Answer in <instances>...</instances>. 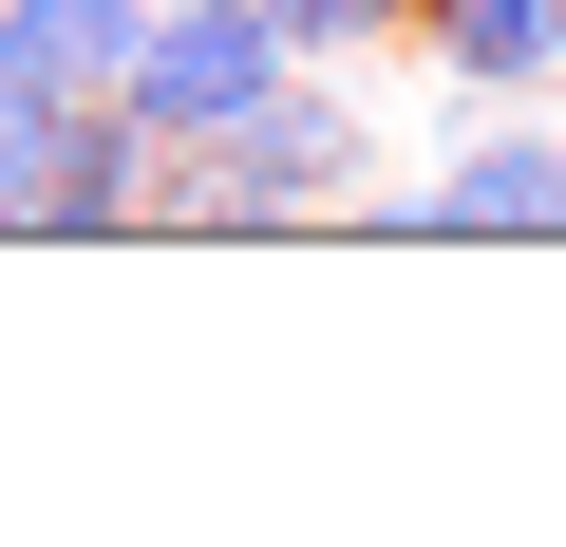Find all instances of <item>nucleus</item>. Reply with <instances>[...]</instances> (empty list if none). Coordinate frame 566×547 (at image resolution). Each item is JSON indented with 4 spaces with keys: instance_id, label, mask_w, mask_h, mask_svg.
Returning <instances> with one entry per match:
<instances>
[{
    "instance_id": "1",
    "label": "nucleus",
    "mask_w": 566,
    "mask_h": 547,
    "mask_svg": "<svg viewBox=\"0 0 566 547\" xmlns=\"http://www.w3.org/2000/svg\"><path fill=\"white\" fill-rule=\"evenodd\" d=\"M378 170V114L340 95V57H283L208 151H170V208L151 227H189V245H264V227H340V189Z\"/></svg>"
},
{
    "instance_id": "2",
    "label": "nucleus",
    "mask_w": 566,
    "mask_h": 547,
    "mask_svg": "<svg viewBox=\"0 0 566 547\" xmlns=\"http://www.w3.org/2000/svg\"><path fill=\"white\" fill-rule=\"evenodd\" d=\"M264 76H283L264 0H151V20H133V76H114V114H133L151 151H208Z\"/></svg>"
},
{
    "instance_id": "3",
    "label": "nucleus",
    "mask_w": 566,
    "mask_h": 547,
    "mask_svg": "<svg viewBox=\"0 0 566 547\" xmlns=\"http://www.w3.org/2000/svg\"><path fill=\"white\" fill-rule=\"evenodd\" d=\"M434 245H566V133L491 95V133L434 151Z\"/></svg>"
},
{
    "instance_id": "4",
    "label": "nucleus",
    "mask_w": 566,
    "mask_h": 547,
    "mask_svg": "<svg viewBox=\"0 0 566 547\" xmlns=\"http://www.w3.org/2000/svg\"><path fill=\"white\" fill-rule=\"evenodd\" d=\"M151 208H170V151H151L114 95H76L57 151H39V245H133Z\"/></svg>"
},
{
    "instance_id": "5",
    "label": "nucleus",
    "mask_w": 566,
    "mask_h": 547,
    "mask_svg": "<svg viewBox=\"0 0 566 547\" xmlns=\"http://www.w3.org/2000/svg\"><path fill=\"white\" fill-rule=\"evenodd\" d=\"M416 39L453 95H547L566 76V0H416Z\"/></svg>"
},
{
    "instance_id": "6",
    "label": "nucleus",
    "mask_w": 566,
    "mask_h": 547,
    "mask_svg": "<svg viewBox=\"0 0 566 547\" xmlns=\"http://www.w3.org/2000/svg\"><path fill=\"white\" fill-rule=\"evenodd\" d=\"M76 95H95V76H57L20 20H0V189H39V151H57V114H76Z\"/></svg>"
},
{
    "instance_id": "7",
    "label": "nucleus",
    "mask_w": 566,
    "mask_h": 547,
    "mask_svg": "<svg viewBox=\"0 0 566 547\" xmlns=\"http://www.w3.org/2000/svg\"><path fill=\"white\" fill-rule=\"evenodd\" d=\"M0 20H20L57 76H95V95H114V76H133V20H151V0H0Z\"/></svg>"
},
{
    "instance_id": "8",
    "label": "nucleus",
    "mask_w": 566,
    "mask_h": 547,
    "mask_svg": "<svg viewBox=\"0 0 566 547\" xmlns=\"http://www.w3.org/2000/svg\"><path fill=\"white\" fill-rule=\"evenodd\" d=\"M264 39L283 57H378V39H416V0H264Z\"/></svg>"
}]
</instances>
